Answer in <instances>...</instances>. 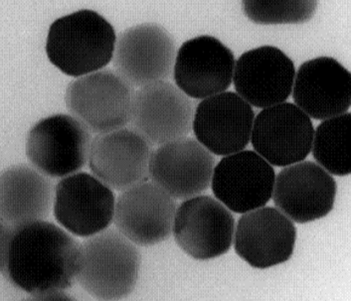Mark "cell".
Listing matches in <instances>:
<instances>
[{"label":"cell","instance_id":"1","mask_svg":"<svg viewBox=\"0 0 351 301\" xmlns=\"http://www.w3.org/2000/svg\"><path fill=\"white\" fill-rule=\"evenodd\" d=\"M83 248L48 221L11 227L1 222L2 276L31 296L70 289L80 274Z\"/></svg>","mask_w":351,"mask_h":301},{"label":"cell","instance_id":"2","mask_svg":"<svg viewBox=\"0 0 351 301\" xmlns=\"http://www.w3.org/2000/svg\"><path fill=\"white\" fill-rule=\"evenodd\" d=\"M116 42L110 22L97 11L84 8L52 22L45 49L51 63L78 78L105 68L114 56Z\"/></svg>","mask_w":351,"mask_h":301},{"label":"cell","instance_id":"3","mask_svg":"<svg viewBox=\"0 0 351 301\" xmlns=\"http://www.w3.org/2000/svg\"><path fill=\"white\" fill-rule=\"evenodd\" d=\"M83 263L77 282L100 300H120L131 296L140 276L141 254L136 243L116 228L85 238Z\"/></svg>","mask_w":351,"mask_h":301},{"label":"cell","instance_id":"4","mask_svg":"<svg viewBox=\"0 0 351 301\" xmlns=\"http://www.w3.org/2000/svg\"><path fill=\"white\" fill-rule=\"evenodd\" d=\"M136 93L116 71L104 68L71 81L65 105L92 134H103L129 125Z\"/></svg>","mask_w":351,"mask_h":301},{"label":"cell","instance_id":"5","mask_svg":"<svg viewBox=\"0 0 351 301\" xmlns=\"http://www.w3.org/2000/svg\"><path fill=\"white\" fill-rule=\"evenodd\" d=\"M92 132L78 119L56 114L37 121L28 132L26 156L33 167L51 178L80 172L89 162Z\"/></svg>","mask_w":351,"mask_h":301},{"label":"cell","instance_id":"6","mask_svg":"<svg viewBox=\"0 0 351 301\" xmlns=\"http://www.w3.org/2000/svg\"><path fill=\"white\" fill-rule=\"evenodd\" d=\"M176 40L158 23L136 24L117 36L114 70L134 88L167 81L173 75Z\"/></svg>","mask_w":351,"mask_h":301},{"label":"cell","instance_id":"7","mask_svg":"<svg viewBox=\"0 0 351 301\" xmlns=\"http://www.w3.org/2000/svg\"><path fill=\"white\" fill-rule=\"evenodd\" d=\"M235 217L210 195L183 201L174 218V240L187 256L208 261L227 254L234 243Z\"/></svg>","mask_w":351,"mask_h":301},{"label":"cell","instance_id":"8","mask_svg":"<svg viewBox=\"0 0 351 301\" xmlns=\"http://www.w3.org/2000/svg\"><path fill=\"white\" fill-rule=\"evenodd\" d=\"M194 112L191 97L178 86L156 82L136 91L129 125L152 146H160L189 136Z\"/></svg>","mask_w":351,"mask_h":301},{"label":"cell","instance_id":"9","mask_svg":"<svg viewBox=\"0 0 351 301\" xmlns=\"http://www.w3.org/2000/svg\"><path fill=\"white\" fill-rule=\"evenodd\" d=\"M116 196L109 186L87 172L64 177L55 187L53 214L66 231L88 238L114 221Z\"/></svg>","mask_w":351,"mask_h":301},{"label":"cell","instance_id":"10","mask_svg":"<svg viewBox=\"0 0 351 301\" xmlns=\"http://www.w3.org/2000/svg\"><path fill=\"white\" fill-rule=\"evenodd\" d=\"M313 121L295 105L285 103L263 108L254 119V150L271 165L285 167L304 161L313 146Z\"/></svg>","mask_w":351,"mask_h":301},{"label":"cell","instance_id":"11","mask_svg":"<svg viewBox=\"0 0 351 301\" xmlns=\"http://www.w3.org/2000/svg\"><path fill=\"white\" fill-rule=\"evenodd\" d=\"M216 159L193 137L158 146L149 162V179L176 200L202 195L211 186Z\"/></svg>","mask_w":351,"mask_h":301},{"label":"cell","instance_id":"12","mask_svg":"<svg viewBox=\"0 0 351 301\" xmlns=\"http://www.w3.org/2000/svg\"><path fill=\"white\" fill-rule=\"evenodd\" d=\"M332 175L313 161L285 166L276 175L274 204L290 220L306 224L330 213L337 198Z\"/></svg>","mask_w":351,"mask_h":301},{"label":"cell","instance_id":"13","mask_svg":"<svg viewBox=\"0 0 351 301\" xmlns=\"http://www.w3.org/2000/svg\"><path fill=\"white\" fill-rule=\"evenodd\" d=\"M178 207L171 195L147 181L121 192L112 222L136 245H158L171 236Z\"/></svg>","mask_w":351,"mask_h":301},{"label":"cell","instance_id":"14","mask_svg":"<svg viewBox=\"0 0 351 301\" xmlns=\"http://www.w3.org/2000/svg\"><path fill=\"white\" fill-rule=\"evenodd\" d=\"M235 56L230 48L211 35H200L181 44L176 54L173 79L191 99L226 92L233 82Z\"/></svg>","mask_w":351,"mask_h":301},{"label":"cell","instance_id":"15","mask_svg":"<svg viewBox=\"0 0 351 301\" xmlns=\"http://www.w3.org/2000/svg\"><path fill=\"white\" fill-rule=\"evenodd\" d=\"M276 172L255 150L223 156L214 168V197L234 213L244 214L264 207L271 199Z\"/></svg>","mask_w":351,"mask_h":301},{"label":"cell","instance_id":"16","mask_svg":"<svg viewBox=\"0 0 351 301\" xmlns=\"http://www.w3.org/2000/svg\"><path fill=\"white\" fill-rule=\"evenodd\" d=\"M255 112L236 92L202 99L195 108L194 136L214 156L242 152L251 141Z\"/></svg>","mask_w":351,"mask_h":301},{"label":"cell","instance_id":"17","mask_svg":"<svg viewBox=\"0 0 351 301\" xmlns=\"http://www.w3.org/2000/svg\"><path fill=\"white\" fill-rule=\"evenodd\" d=\"M154 146L130 128L93 137L89 167L112 190L123 191L149 179Z\"/></svg>","mask_w":351,"mask_h":301},{"label":"cell","instance_id":"18","mask_svg":"<svg viewBox=\"0 0 351 301\" xmlns=\"http://www.w3.org/2000/svg\"><path fill=\"white\" fill-rule=\"evenodd\" d=\"M293 60L276 46L264 45L236 60V93L252 107L266 108L288 101L295 77Z\"/></svg>","mask_w":351,"mask_h":301},{"label":"cell","instance_id":"19","mask_svg":"<svg viewBox=\"0 0 351 301\" xmlns=\"http://www.w3.org/2000/svg\"><path fill=\"white\" fill-rule=\"evenodd\" d=\"M297 236L293 221L277 208L264 206L240 217L234 249L252 267L270 269L290 260Z\"/></svg>","mask_w":351,"mask_h":301},{"label":"cell","instance_id":"20","mask_svg":"<svg viewBox=\"0 0 351 301\" xmlns=\"http://www.w3.org/2000/svg\"><path fill=\"white\" fill-rule=\"evenodd\" d=\"M291 95L295 105L311 119L341 116L350 108V72L332 57L308 60L295 72Z\"/></svg>","mask_w":351,"mask_h":301},{"label":"cell","instance_id":"21","mask_svg":"<svg viewBox=\"0 0 351 301\" xmlns=\"http://www.w3.org/2000/svg\"><path fill=\"white\" fill-rule=\"evenodd\" d=\"M0 182L2 223L16 227L50 216L56 187L51 177L32 165H16L2 171Z\"/></svg>","mask_w":351,"mask_h":301},{"label":"cell","instance_id":"22","mask_svg":"<svg viewBox=\"0 0 351 301\" xmlns=\"http://www.w3.org/2000/svg\"><path fill=\"white\" fill-rule=\"evenodd\" d=\"M350 114L330 117L322 121L313 134V158L331 175L348 176L350 174L348 154V132Z\"/></svg>","mask_w":351,"mask_h":301},{"label":"cell","instance_id":"23","mask_svg":"<svg viewBox=\"0 0 351 301\" xmlns=\"http://www.w3.org/2000/svg\"><path fill=\"white\" fill-rule=\"evenodd\" d=\"M319 3L315 0L260 1L243 0L242 8L248 19L259 24L301 23L313 19Z\"/></svg>","mask_w":351,"mask_h":301}]
</instances>
